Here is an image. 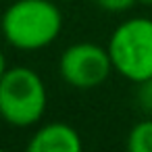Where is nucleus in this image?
Masks as SVG:
<instances>
[{"label":"nucleus","instance_id":"f257e3e1","mask_svg":"<svg viewBox=\"0 0 152 152\" xmlns=\"http://www.w3.org/2000/svg\"><path fill=\"white\" fill-rule=\"evenodd\" d=\"M0 31L9 46L36 52L58 40L63 31V13L50 0H17L4 11Z\"/></svg>","mask_w":152,"mask_h":152},{"label":"nucleus","instance_id":"f03ea898","mask_svg":"<svg viewBox=\"0 0 152 152\" xmlns=\"http://www.w3.org/2000/svg\"><path fill=\"white\" fill-rule=\"evenodd\" d=\"M48 106V92L40 73L25 65L9 67L0 77V119L11 127H34Z\"/></svg>","mask_w":152,"mask_h":152},{"label":"nucleus","instance_id":"7ed1b4c3","mask_svg":"<svg viewBox=\"0 0 152 152\" xmlns=\"http://www.w3.org/2000/svg\"><path fill=\"white\" fill-rule=\"evenodd\" d=\"M113 69L131 83L152 79V19L133 17L115 27L108 38Z\"/></svg>","mask_w":152,"mask_h":152},{"label":"nucleus","instance_id":"20e7f679","mask_svg":"<svg viewBox=\"0 0 152 152\" xmlns=\"http://www.w3.org/2000/svg\"><path fill=\"white\" fill-rule=\"evenodd\" d=\"M113 71L108 48L94 42L71 44L58 58V73L63 81L75 90H94L102 86Z\"/></svg>","mask_w":152,"mask_h":152},{"label":"nucleus","instance_id":"39448f33","mask_svg":"<svg viewBox=\"0 0 152 152\" xmlns=\"http://www.w3.org/2000/svg\"><path fill=\"white\" fill-rule=\"evenodd\" d=\"M79 131L67 123H46L27 142L29 152H79Z\"/></svg>","mask_w":152,"mask_h":152},{"label":"nucleus","instance_id":"423d86ee","mask_svg":"<svg viewBox=\"0 0 152 152\" xmlns=\"http://www.w3.org/2000/svg\"><path fill=\"white\" fill-rule=\"evenodd\" d=\"M127 148L131 152H152V119H142L129 129Z\"/></svg>","mask_w":152,"mask_h":152},{"label":"nucleus","instance_id":"0eeeda50","mask_svg":"<svg viewBox=\"0 0 152 152\" xmlns=\"http://www.w3.org/2000/svg\"><path fill=\"white\" fill-rule=\"evenodd\" d=\"M94 2L98 9H102L106 13H127L140 0H94Z\"/></svg>","mask_w":152,"mask_h":152},{"label":"nucleus","instance_id":"6e6552de","mask_svg":"<svg viewBox=\"0 0 152 152\" xmlns=\"http://www.w3.org/2000/svg\"><path fill=\"white\" fill-rule=\"evenodd\" d=\"M137 104L144 113L152 115V79L137 83Z\"/></svg>","mask_w":152,"mask_h":152},{"label":"nucleus","instance_id":"1a4fd4ad","mask_svg":"<svg viewBox=\"0 0 152 152\" xmlns=\"http://www.w3.org/2000/svg\"><path fill=\"white\" fill-rule=\"evenodd\" d=\"M7 69H9V65H7V56H4L2 50H0V77L7 73Z\"/></svg>","mask_w":152,"mask_h":152},{"label":"nucleus","instance_id":"9d476101","mask_svg":"<svg viewBox=\"0 0 152 152\" xmlns=\"http://www.w3.org/2000/svg\"><path fill=\"white\" fill-rule=\"evenodd\" d=\"M142 4H146V7H152V0H140Z\"/></svg>","mask_w":152,"mask_h":152}]
</instances>
